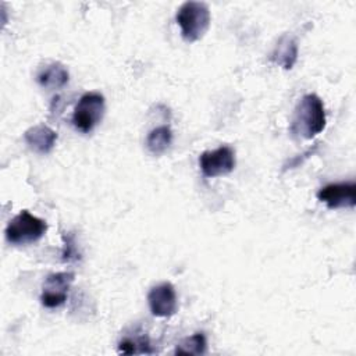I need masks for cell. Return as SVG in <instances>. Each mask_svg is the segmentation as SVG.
Here are the masks:
<instances>
[{
    "label": "cell",
    "mask_w": 356,
    "mask_h": 356,
    "mask_svg": "<svg viewBox=\"0 0 356 356\" xmlns=\"http://www.w3.org/2000/svg\"><path fill=\"white\" fill-rule=\"evenodd\" d=\"M296 60H298L296 40L289 35L281 36L271 53V61L282 67L284 70H291L296 63Z\"/></svg>",
    "instance_id": "11"
},
{
    "label": "cell",
    "mask_w": 356,
    "mask_h": 356,
    "mask_svg": "<svg viewBox=\"0 0 356 356\" xmlns=\"http://www.w3.org/2000/svg\"><path fill=\"white\" fill-rule=\"evenodd\" d=\"M104 111L106 102L103 95L99 92H88L81 96L74 108L72 124L79 132L89 134L103 120Z\"/></svg>",
    "instance_id": "4"
},
{
    "label": "cell",
    "mask_w": 356,
    "mask_h": 356,
    "mask_svg": "<svg viewBox=\"0 0 356 356\" xmlns=\"http://www.w3.org/2000/svg\"><path fill=\"white\" fill-rule=\"evenodd\" d=\"M177 24L182 38L192 43L203 38L210 26V10L203 1H185L177 11Z\"/></svg>",
    "instance_id": "2"
},
{
    "label": "cell",
    "mask_w": 356,
    "mask_h": 356,
    "mask_svg": "<svg viewBox=\"0 0 356 356\" xmlns=\"http://www.w3.org/2000/svg\"><path fill=\"white\" fill-rule=\"evenodd\" d=\"M171 142H172V132L170 127L161 125L149 132L146 138V147L152 154L160 156L170 147Z\"/></svg>",
    "instance_id": "13"
},
{
    "label": "cell",
    "mask_w": 356,
    "mask_h": 356,
    "mask_svg": "<svg viewBox=\"0 0 356 356\" xmlns=\"http://www.w3.org/2000/svg\"><path fill=\"white\" fill-rule=\"evenodd\" d=\"M24 139L31 150H33L38 154H47L53 150L57 134L50 127L44 124H38L31 128H28L24 134Z\"/></svg>",
    "instance_id": "9"
},
{
    "label": "cell",
    "mask_w": 356,
    "mask_h": 356,
    "mask_svg": "<svg viewBox=\"0 0 356 356\" xmlns=\"http://www.w3.org/2000/svg\"><path fill=\"white\" fill-rule=\"evenodd\" d=\"M207 350V341L206 335L203 332H195L191 337L184 338L177 346L174 353L175 355H185V356H192V355H203Z\"/></svg>",
    "instance_id": "14"
},
{
    "label": "cell",
    "mask_w": 356,
    "mask_h": 356,
    "mask_svg": "<svg viewBox=\"0 0 356 356\" xmlns=\"http://www.w3.org/2000/svg\"><path fill=\"white\" fill-rule=\"evenodd\" d=\"M325 122L327 117L323 100L314 93H307L293 110L289 132L299 139H312L325 128Z\"/></svg>",
    "instance_id": "1"
},
{
    "label": "cell",
    "mask_w": 356,
    "mask_h": 356,
    "mask_svg": "<svg viewBox=\"0 0 356 356\" xmlns=\"http://www.w3.org/2000/svg\"><path fill=\"white\" fill-rule=\"evenodd\" d=\"M317 199L328 209H352L356 204V184L353 181L328 184L317 192Z\"/></svg>",
    "instance_id": "7"
},
{
    "label": "cell",
    "mask_w": 356,
    "mask_h": 356,
    "mask_svg": "<svg viewBox=\"0 0 356 356\" xmlns=\"http://www.w3.org/2000/svg\"><path fill=\"white\" fill-rule=\"evenodd\" d=\"M70 78V74L67 71V68L58 63V61H53L47 65H44L43 68H40V71L36 75V81L42 88L46 89H60L64 85H67Z\"/></svg>",
    "instance_id": "10"
},
{
    "label": "cell",
    "mask_w": 356,
    "mask_h": 356,
    "mask_svg": "<svg viewBox=\"0 0 356 356\" xmlns=\"http://www.w3.org/2000/svg\"><path fill=\"white\" fill-rule=\"evenodd\" d=\"M74 273L61 271L49 274L44 280L40 302L47 309H54L65 303L68 291L74 282Z\"/></svg>",
    "instance_id": "6"
},
{
    "label": "cell",
    "mask_w": 356,
    "mask_h": 356,
    "mask_svg": "<svg viewBox=\"0 0 356 356\" xmlns=\"http://www.w3.org/2000/svg\"><path fill=\"white\" fill-rule=\"evenodd\" d=\"M47 231L44 220L31 214L28 210H21L11 218L6 227V239L14 246L29 245L38 242Z\"/></svg>",
    "instance_id": "3"
},
{
    "label": "cell",
    "mask_w": 356,
    "mask_h": 356,
    "mask_svg": "<svg viewBox=\"0 0 356 356\" xmlns=\"http://www.w3.org/2000/svg\"><path fill=\"white\" fill-rule=\"evenodd\" d=\"M199 167L207 178L227 175L235 168V150L227 145L206 150L199 156Z\"/></svg>",
    "instance_id": "5"
},
{
    "label": "cell",
    "mask_w": 356,
    "mask_h": 356,
    "mask_svg": "<svg viewBox=\"0 0 356 356\" xmlns=\"http://www.w3.org/2000/svg\"><path fill=\"white\" fill-rule=\"evenodd\" d=\"M156 350L150 345V339L143 332H134L127 335L118 342V353L135 355V353H154Z\"/></svg>",
    "instance_id": "12"
},
{
    "label": "cell",
    "mask_w": 356,
    "mask_h": 356,
    "mask_svg": "<svg viewBox=\"0 0 356 356\" xmlns=\"http://www.w3.org/2000/svg\"><path fill=\"white\" fill-rule=\"evenodd\" d=\"M63 241H64V246H63V252H61V260L70 263V261H75V260L81 259V253L78 250L74 234L72 232L63 234Z\"/></svg>",
    "instance_id": "15"
},
{
    "label": "cell",
    "mask_w": 356,
    "mask_h": 356,
    "mask_svg": "<svg viewBox=\"0 0 356 356\" xmlns=\"http://www.w3.org/2000/svg\"><path fill=\"white\" fill-rule=\"evenodd\" d=\"M150 313L154 317H171L178 310L177 292L172 284L161 282L153 286L147 293Z\"/></svg>",
    "instance_id": "8"
}]
</instances>
